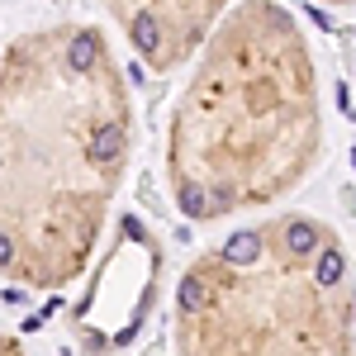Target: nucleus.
I'll list each match as a JSON object with an SVG mask.
<instances>
[{
    "instance_id": "nucleus-3",
    "label": "nucleus",
    "mask_w": 356,
    "mask_h": 356,
    "mask_svg": "<svg viewBox=\"0 0 356 356\" xmlns=\"http://www.w3.org/2000/svg\"><path fill=\"white\" fill-rule=\"evenodd\" d=\"M176 356H356V261L318 214H271L200 247L171 295Z\"/></svg>"
},
{
    "instance_id": "nucleus-5",
    "label": "nucleus",
    "mask_w": 356,
    "mask_h": 356,
    "mask_svg": "<svg viewBox=\"0 0 356 356\" xmlns=\"http://www.w3.org/2000/svg\"><path fill=\"white\" fill-rule=\"evenodd\" d=\"M0 356H33L24 347V342H19V337H10V332H0Z\"/></svg>"
},
{
    "instance_id": "nucleus-4",
    "label": "nucleus",
    "mask_w": 356,
    "mask_h": 356,
    "mask_svg": "<svg viewBox=\"0 0 356 356\" xmlns=\"http://www.w3.org/2000/svg\"><path fill=\"white\" fill-rule=\"evenodd\" d=\"M233 0H105V15L114 19L119 38L147 72H176L191 67V57L204 48Z\"/></svg>"
},
{
    "instance_id": "nucleus-6",
    "label": "nucleus",
    "mask_w": 356,
    "mask_h": 356,
    "mask_svg": "<svg viewBox=\"0 0 356 356\" xmlns=\"http://www.w3.org/2000/svg\"><path fill=\"white\" fill-rule=\"evenodd\" d=\"M318 5H352V0H318Z\"/></svg>"
},
{
    "instance_id": "nucleus-2",
    "label": "nucleus",
    "mask_w": 356,
    "mask_h": 356,
    "mask_svg": "<svg viewBox=\"0 0 356 356\" xmlns=\"http://www.w3.org/2000/svg\"><path fill=\"white\" fill-rule=\"evenodd\" d=\"M323 157V86L280 0H233L166 124V195L195 228L271 209Z\"/></svg>"
},
{
    "instance_id": "nucleus-1",
    "label": "nucleus",
    "mask_w": 356,
    "mask_h": 356,
    "mask_svg": "<svg viewBox=\"0 0 356 356\" xmlns=\"http://www.w3.org/2000/svg\"><path fill=\"white\" fill-rule=\"evenodd\" d=\"M134 157V90L86 19L19 29L0 48V280L81 285Z\"/></svg>"
}]
</instances>
